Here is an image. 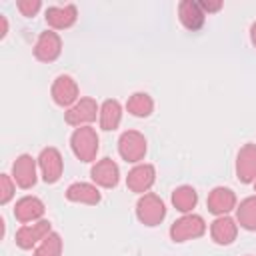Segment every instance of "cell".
<instances>
[{
    "instance_id": "cell-1",
    "label": "cell",
    "mask_w": 256,
    "mask_h": 256,
    "mask_svg": "<svg viewBox=\"0 0 256 256\" xmlns=\"http://www.w3.org/2000/svg\"><path fill=\"white\" fill-rule=\"evenodd\" d=\"M98 134L92 126H80L72 132L70 136V148L74 152V156L82 162H94L96 154H98Z\"/></svg>"
},
{
    "instance_id": "cell-2",
    "label": "cell",
    "mask_w": 256,
    "mask_h": 256,
    "mask_svg": "<svg viewBox=\"0 0 256 256\" xmlns=\"http://www.w3.org/2000/svg\"><path fill=\"white\" fill-rule=\"evenodd\" d=\"M166 216V206L164 200L158 194L146 192L138 198L136 202V218L144 226H158Z\"/></svg>"
},
{
    "instance_id": "cell-3",
    "label": "cell",
    "mask_w": 256,
    "mask_h": 256,
    "mask_svg": "<svg viewBox=\"0 0 256 256\" xmlns=\"http://www.w3.org/2000/svg\"><path fill=\"white\" fill-rule=\"evenodd\" d=\"M204 232H206V222L200 214H194V212L180 216L170 226V238L174 242H186L192 238H200Z\"/></svg>"
},
{
    "instance_id": "cell-4",
    "label": "cell",
    "mask_w": 256,
    "mask_h": 256,
    "mask_svg": "<svg viewBox=\"0 0 256 256\" xmlns=\"http://www.w3.org/2000/svg\"><path fill=\"white\" fill-rule=\"evenodd\" d=\"M148 150V144H146V138L142 132L138 130H126L120 134L118 138V154L122 156V160L126 162H140L144 158Z\"/></svg>"
},
{
    "instance_id": "cell-5",
    "label": "cell",
    "mask_w": 256,
    "mask_h": 256,
    "mask_svg": "<svg viewBox=\"0 0 256 256\" xmlns=\"http://www.w3.org/2000/svg\"><path fill=\"white\" fill-rule=\"evenodd\" d=\"M78 94H80L78 84L70 74H60V76L54 78L52 88H50V96L58 106H62V108L74 106L80 100Z\"/></svg>"
},
{
    "instance_id": "cell-6",
    "label": "cell",
    "mask_w": 256,
    "mask_h": 256,
    "mask_svg": "<svg viewBox=\"0 0 256 256\" xmlns=\"http://www.w3.org/2000/svg\"><path fill=\"white\" fill-rule=\"evenodd\" d=\"M96 114H100V106L96 104L94 98H80L74 106H70L66 112H64V120L66 124L70 126H90V122L96 120Z\"/></svg>"
},
{
    "instance_id": "cell-7",
    "label": "cell",
    "mask_w": 256,
    "mask_h": 256,
    "mask_svg": "<svg viewBox=\"0 0 256 256\" xmlns=\"http://www.w3.org/2000/svg\"><path fill=\"white\" fill-rule=\"evenodd\" d=\"M52 232V224L50 220H38L32 224H24L16 230V246L22 250H30L34 246H38L48 234Z\"/></svg>"
},
{
    "instance_id": "cell-8",
    "label": "cell",
    "mask_w": 256,
    "mask_h": 256,
    "mask_svg": "<svg viewBox=\"0 0 256 256\" xmlns=\"http://www.w3.org/2000/svg\"><path fill=\"white\" fill-rule=\"evenodd\" d=\"M36 160H38V166L42 172V180L46 184H54L60 180L62 170H64V160H62V154L58 148H54V146L42 148V152L38 154Z\"/></svg>"
},
{
    "instance_id": "cell-9",
    "label": "cell",
    "mask_w": 256,
    "mask_h": 256,
    "mask_svg": "<svg viewBox=\"0 0 256 256\" xmlns=\"http://www.w3.org/2000/svg\"><path fill=\"white\" fill-rule=\"evenodd\" d=\"M62 52V38L54 30L40 32L36 44H34V56L40 62H54Z\"/></svg>"
},
{
    "instance_id": "cell-10",
    "label": "cell",
    "mask_w": 256,
    "mask_h": 256,
    "mask_svg": "<svg viewBox=\"0 0 256 256\" xmlns=\"http://www.w3.org/2000/svg\"><path fill=\"white\" fill-rule=\"evenodd\" d=\"M236 178L242 184L256 180V144H244L236 154Z\"/></svg>"
},
{
    "instance_id": "cell-11",
    "label": "cell",
    "mask_w": 256,
    "mask_h": 256,
    "mask_svg": "<svg viewBox=\"0 0 256 256\" xmlns=\"http://www.w3.org/2000/svg\"><path fill=\"white\" fill-rule=\"evenodd\" d=\"M156 182V168L152 164H136L128 176H126V186L128 190L136 192V194H146L152 184Z\"/></svg>"
},
{
    "instance_id": "cell-12",
    "label": "cell",
    "mask_w": 256,
    "mask_h": 256,
    "mask_svg": "<svg viewBox=\"0 0 256 256\" xmlns=\"http://www.w3.org/2000/svg\"><path fill=\"white\" fill-rule=\"evenodd\" d=\"M36 164L38 160L32 158L30 154H20L12 162V178L20 188H32L36 184Z\"/></svg>"
},
{
    "instance_id": "cell-13",
    "label": "cell",
    "mask_w": 256,
    "mask_h": 256,
    "mask_svg": "<svg viewBox=\"0 0 256 256\" xmlns=\"http://www.w3.org/2000/svg\"><path fill=\"white\" fill-rule=\"evenodd\" d=\"M90 176H92V180H94L96 186L114 188L120 182V168H118V164L112 158H102V160H98L92 166Z\"/></svg>"
},
{
    "instance_id": "cell-14",
    "label": "cell",
    "mask_w": 256,
    "mask_h": 256,
    "mask_svg": "<svg viewBox=\"0 0 256 256\" xmlns=\"http://www.w3.org/2000/svg\"><path fill=\"white\" fill-rule=\"evenodd\" d=\"M206 206H208V210L212 214L226 216L230 210L236 208V194H234V190H230L226 186H216V188L210 190Z\"/></svg>"
},
{
    "instance_id": "cell-15",
    "label": "cell",
    "mask_w": 256,
    "mask_h": 256,
    "mask_svg": "<svg viewBox=\"0 0 256 256\" xmlns=\"http://www.w3.org/2000/svg\"><path fill=\"white\" fill-rule=\"evenodd\" d=\"M44 202L36 196H22L20 200H16V206H14V218L22 224H28V222H38L42 220L44 216Z\"/></svg>"
},
{
    "instance_id": "cell-16",
    "label": "cell",
    "mask_w": 256,
    "mask_h": 256,
    "mask_svg": "<svg viewBox=\"0 0 256 256\" xmlns=\"http://www.w3.org/2000/svg\"><path fill=\"white\" fill-rule=\"evenodd\" d=\"M210 236L216 244L228 246L238 236V222L234 218H230L228 214L226 216H216L214 222L210 224Z\"/></svg>"
},
{
    "instance_id": "cell-17",
    "label": "cell",
    "mask_w": 256,
    "mask_h": 256,
    "mask_svg": "<svg viewBox=\"0 0 256 256\" xmlns=\"http://www.w3.org/2000/svg\"><path fill=\"white\" fill-rule=\"evenodd\" d=\"M178 18L186 30H200L206 20V12L202 10L200 2L196 0H182L178 4Z\"/></svg>"
},
{
    "instance_id": "cell-18",
    "label": "cell",
    "mask_w": 256,
    "mask_h": 256,
    "mask_svg": "<svg viewBox=\"0 0 256 256\" xmlns=\"http://www.w3.org/2000/svg\"><path fill=\"white\" fill-rule=\"evenodd\" d=\"M44 18L48 22L50 28L54 30H64L70 28L76 18H78V10L74 4H64V6H48L44 12Z\"/></svg>"
},
{
    "instance_id": "cell-19",
    "label": "cell",
    "mask_w": 256,
    "mask_h": 256,
    "mask_svg": "<svg viewBox=\"0 0 256 256\" xmlns=\"http://www.w3.org/2000/svg\"><path fill=\"white\" fill-rule=\"evenodd\" d=\"M66 198L70 202H78V204H98L100 202V190L96 188V184L90 182H72L66 188Z\"/></svg>"
},
{
    "instance_id": "cell-20",
    "label": "cell",
    "mask_w": 256,
    "mask_h": 256,
    "mask_svg": "<svg viewBox=\"0 0 256 256\" xmlns=\"http://www.w3.org/2000/svg\"><path fill=\"white\" fill-rule=\"evenodd\" d=\"M98 120H100V128L102 130H116L120 120H122V106L116 98H108L100 104V114H98Z\"/></svg>"
},
{
    "instance_id": "cell-21",
    "label": "cell",
    "mask_w": 256,
    "mask_h": 256,
    "mask_svg": "<svg viewBox=\"0 0 256 256\" xmlns=\"http://www.w3.org/2000/svg\"><path fill=\"white\" fill-rule=\"evenodd\" d=\"M196 204H198V192L190 184H182V186L174 188V192H172V206L178 212L190 214L192 208H196Z\"/></svg>"
},
{
    "instance_id": "cell-22",
    "label": "cell",
    "mask_w": 256,
    "mask_h": 256,
    "mask_svg": "<svg viewBox=\"0 0 256 256\" xmlns=\"http://www.w3.org/2000/svg\"><path fill=\"white\" fill-rule=\"evenodd\" d=\"M236 222L244 230H256V196H248L236 206Z\"/></svg>"
},
{
    "instance_id": "cell-23",
    "label": "cell",
    "mask_w": 256,
    "mask_h": 256,
    "mask_svg": "<svg viewBox=\"0 0 256 256\" xmlns=\"http://www.w3.org/2000/svg\"><path fill=\"white\" fill-rule=\"evenodd\" d=\"M126 110L136 118H146L154 110V100L146 92H134L126 102Z\"/></svg>"
},
{
    "instance_id": "cell-24",
    "label": "cell",
    "mask_w": 256,
    "mask_h": 256,
    "mask_svg": "<svg viewBox=\"0 0 256 256\" xmlns=\"http://www.w3.org/2000/svg\"><path fill=\"white\" fill-rule=\"evenodd\" d=\"M34 256H62V236L58 232H50L34 248Z\"/></svg>"
},
{
    "instance_id": "cell-25",
    "label": "cell",
    "mask_w": 256,
    "mask_h": 256,
    "mask_svg": "<svg viewBox=\"0 0 256 256\" xmlns=\"http://www.w3.org/2000/svg\"><path fill=\"white\" fill-rule=\"evenodd\" d=\"M14 196V178L10 174H2L0 178V204H8Z\"/></svg>"
},
{
    "instance_id": "cell-26",
    "label": "cell",
    "mask_w": 256,
    "mask_h": 256,
    "mask_svg": "<svg viewBox=\"0 0 256 256\" xmlns=\"http://www.w3.org/2000/svg\"><path fill=\"white\" fill-rule=\"evenodd\" d=\"M40 0H20L18 4H16V8L20 10V14L22 16H34L38 10H40Z\"/></svg>"
},
{
    "instance_id": "cell-27",
    "label": "cell",
    "mask_w": 256,
    "mask_h": 256,
    "mask_svg": "<svg viewBox=\"0 0 256 256\" xmlns=\"http://www.w3.org/2000/svg\"><path fill=\"white\" fill-rule=\"evenodd\" d=\"M200 6H202V10H204V12H216V10H220V8H222V2H220V0H218V2L200 0Z\"/></svg>"
},
{
    "instance_id": "cell-28",
    "label": "cell",
    "mask_w": 256,
    "mask_h": 256,
    "mask_svg": "<svg viewBox=\"0 0 256 256\" xmlns=\"http://www.w3.org/2000/svg\"><path fill=\"white\" fill-rule=\"evenodd\" d=\"M250 42H252V46L256 48V20H254L252 26H250Z\"/></svg>"
},
{
    "instance_id": "cell-29",
    "label": "cell",
    "mask_w": 256,
    "mask_h": 256,
    "mask_svg": "<svg viewBox=\"0 0 256 256\" xmlns=\"http://www.w3.org/2000/svg\"><path fill=\"white\" fill-rule=\"evenodd\" d=\"M0 22H2V34H0V38H4L6 32H8V20H6V16L0 14Z\"/></svg>"
},
{
    "instance_id": "cell-30",
    "label": "cell",
    "mask_w": 256,
    "mask_h": 256,
    "mask_svg": "<svg viewBox=\"0 0 256 256\" xmlns=\"http://www.w3.org/2000/svg\"><path fill=\"white\" fill-rule=\"evenodd\" d=\"M254 190H256V180H254Z\"/></svg>"
}]
</instances>
